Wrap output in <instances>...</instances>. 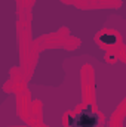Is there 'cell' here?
<instances>
[{"label":"cell","instance_id":"6da1fadb","mask_svg":"<svg viewBox=\"0 0 126 127\" xmlns=\"http://www.w3.org/2000/svg\"><path fill=\"white\" fill-rule=\"evenodd\" d=\"M99 120H101L99 114L95 112L91 105H88L83 111L71 117L68 121H70V127H98Z\"/></svg>","mask_w":126,"mask_h":127}]
</instances>
